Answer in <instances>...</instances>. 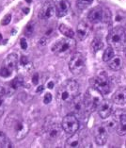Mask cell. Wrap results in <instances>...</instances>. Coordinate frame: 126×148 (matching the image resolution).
Returning a JSON list of instances; mask_svg holds the SVG:
<instances>
[{"label":"cell","instance_id":"1","mask_svg":"<svg viewBox=\"0 0 126 148\" xmlns=\"http://www.w3.org/2000/svg\"><path fill=\"white\" fill-rule=\"evenodd\" d=\"M4 125L13 139L21 140L29 132V124L17 112L10 113L5 119Z\"/></svg>","mask_w":126,"mask_h":148},{"label":"cell","instance_id":"2","mask_svg":"<svg viewBox=\"0 0 126 148\" xmlns=\"http://www.w3.org/2000/svg\"><path fill=\"white\" fill-rule=\"evenodd\" d=\"M79 95V84L74 79H68L57 92V101L61 106H68Z\"/></svg>","mask_w":126,"mask_h":148},{"label":"cell","instance_id":"3","mask_svg":"<svg viewBox=\"0 0 126 148\" xmlns=\"http://www.w3.org/2000/svg\"><path fill=\"white\" fill-rule=\"evenodd\" d=\"M107 44L114 49L122 50L126 46V30L121 26L112 28L106 37Z\"/></svg>","mask_w":126,"mask_h":148},{"label":"cell","instance_id":"4","mask_svg":"<svg viewBox=\"0 0 126 148\" xmlns=\"http://www.w3.org/2000/svg\"><path fill=\"white\" fill-rule=\"evenodd\" d=\"M76 47V42L74 38H63L57 41L52 46V52L59 57H67Z\"/></svg>","mask_w":126,"mask_h":148},{"label":"cell","instance_id":"5","mask_svg":"<svg viewBox=\"0 0 126 148\" xmlns=\"http://www.w3.org/2000/svg\"><path fill=\"white\" fill-rule=\"evenodd\" d=\"M103 100L104 98L102 93L97 89L91 86L87 90V92H86L84 95V102L87 112H92V111L96 110Z\"/></svg>","mask_w":126,"mask_h":148},{"label":"cell","instance_id":"6","mask_svg":"<svg viewBox=\"0 0 126 148\" xmlns=\"http://www.w3.org/2000/svg\"><path fill=\"white\" fill-rule=\"evenodd\" d=\"M88 19L92 24L108 23L111 20V12L108 9L98 6L89 10Z\"/></svg>","mask_w":126,"mask_h":148},{"label":"cell","instance_id":"7","mask_svg":"<svg viewBox=\"0 0 126 148\" xmlns=\"http://www.w3.org/2000/svg\"><path fill=\"white\" fill-rule=\"evenodd\" d=\"M91 86L97 89L103 95H108L112 90L111 81L106 73H101L91 79Z\"/></svg>","mask_w":126,"mask_h":148},{"label":"cell","instance_id":"8","mask_svg":"<svg viewBox=\"0 0 126 148\" xmlns=\"http://www.w3.org/2000/svg\"><path fill=\"white\" fill-rule=\"evenodd\" d=\"M87 60L86 57L80 52H76L72 55L69 61V69L74 75H80L86 70Z\"/></svg>","mask_w":126,"mask_h":148},{"label":"cell","instance_id":"9","mask_svg":"<svg viewBox=\"0 0 126 148\" xmlns=\"http://www.w3.org/2000/svg\"><path fill=\"white\" fill-rule=\"evenodd\" d=\"M62 130V126L57 122L48 121L44 125V137L49 142H55V140H57L60 137Z\"/></svg>","mask_w":126,"mask_h":148},{"label":"cell","instance_id":"10","mask_svg":"<svg viewBox=\"0 0 126 148\" xmlns=\"http://www.w3.org/2000/svg\"><path fill=\"white\" fill-rule=\"evenodd\" d=\"M61 126H62L63 131L69 135H73L76 133L79 129V121L76 115L74 113L67 114L65 117L62 119L61 122Z\"/></svg>","mask_w":126,"mask_h":148},{"label":"cell","instance_id":"11","mask_svg":"<svg viewBox=\"0 0 126 148\" xmlns=\"http://www.w3.org/2000/svg\"><path fill=\"white\" fill-rule=\"evenodd\" d=\"M55 15H57L55 3H53L52 1H47L42 5L40 10L38 17L41 20H49Z\"/></svg>","mask_w":126,"mask_h":148},{"label":"cell","instance_id":"12","mask_svg":"<svg viewBox=\"0 0 126 148\" xmlns=\"http://www.w3.org/2000/svg\"><path fill=\"white\" fill-rule=\"evenodd\" d=\"M108 128L106 125H99L94 128V140L98 145H104L107 142Z\"/></svg>","mask_w":126,"mask_h":148},{"label":"cell","instance_id":"13","mask_svg":"<svg viewBox=\"0 0 126 148\" xmlns=\"http://www.w3.org/2000/svg\"><path fill=\"white\" fill-rule=\"evenodd\" d=\"M72 111V113L74 115H83L86 110V106L84 102V97H81L80 95H77L72 102L68 105Z\"/></svg>","mask_w":126,"mask_h":148},{"label":"cell","instance_id":"14","mask_svg":"<svg viewBox=\"0 0 126 148\" xmlns=\"http://www.w3.org/2000/svg\"><path fill=\"white\" fill-rule=\"evenodd\" d=\"M113 110V101L108 99H104L102 103L100 104V106L97 109L99 116L102 119H107L112 115Z\"/></svg>","mask_w":126,"mask_h":148},{"label":"cell","instance_id":"15","mask_svg":"<svg viewBox=\"0 0 126 148\" xmlns=\"http://www.w3.org/2000/svg\"><path fill=\"white\" fill-rule=\"evenodd\" d=\"M56 6V13L57 17H64L66 16L70 12V3L68 0H57L55 2Z\"/></svg>","mask_w":126,"mask_h":148},{"label":"cell","instance_id":"16","mask_svg":"<svg viewBox=\"0 0 126 148\" xmlns=\"http://www.w3.org/2000/svg\"><path fill=\"white\" fill-rule=\"evenodd\" d=\"M89 33H91V27L88 23L82 21L78 25H77V28H76V34L77 37L80 41H84L88 37Z\"/></svg>","mask_w":126,"mask_h":148},{"label":"cell","instance_id":"17","mask_svg":"<svg viewBox=\"0 0 126 148\" xmlns=\"http://www.w3.org/2000/svg\"><path fill=\"white\" fill-rule=\"evenodd\" d=\"M113 103L119 105V106H123L126 104V87H121L118 89L116 92L113 95L112 97Z\"/></svg>","mask_w":126,"mask_h":148},{"label":"cell","instance_id":"18","mask_svg":"<svg viewBox=\"0 0 126 148\" xmlns=\"http://www.w3.org/2000/svg\"><path fill=\"white\" fill-rule=\"evenodd\" d=\"M19 61L20 60L16 53H10L7 56V58L4 60V66H6L7 68H9L10 70H13L17 67Z\"/></svg>","mask_w":126,"mask_h":148},{"label":"cell","instance_id":"19","mask_svg":"<svg viewBox=\"0 0 126 148\" xmlns=\"http://www.w3.org/2000/svg\"><path fill=\"white\" fill-rule=\"evenodd\" d=\"M65 147L68 148H76V147H83L81 137L78 133H74V134L71 135V137L66 140Z\"/></svg>","mask_w":126,"mask_h":148},{"label":"cell","instance_id":"20","mask_svg":"<svg viewBox=\"0 0 126 148\" xmlns=\"http://www.w3.org/2000/svg\"><path fill=\"white\" fill-rule=\"evenodd\" d=\"M123 65V60L121 56H115L112 60L108 61V67L114 72L121 70Z\"/></svg>","mask_w":126,"mask_h":148},{"label":"cell","instance_id":"21","mask_svg":"<svg viewBox=\"0 0 126 148\" xmlns=\"http://www.w3.org/2000/svg\"><path fill=\"white\" fill-rule=\"evenodd\" d=\"M117 133L120 136L126 135V114H121L117 127Z\"/></svg>","mask_w":126,"mask_h":148},{"label":"cell","instance_id":"22","mask_svg":"<svg viewBox=\"0 0 126 148\" xmlns=\"http://www.w3.org/2000/svg\"><path fill=\"white\" fill-rule=\"evenodd\" d=\"M59 32H60L61 34L64 35L67 38H74V35H75V33H74V31L73 28L70 27H68L67 25H65V24L59 25Z\"/></svg>","mask_w":126,"mask_h":148},{"label":"cell","instance_id":"23","mask_svg":"<svg viewBox=\"0 0 126 148\" xmlns=\"http://www.w3.org/2000/svg\"><path fill=\"white\" fill-rule=\"evenodd\" d=\"M91 51L94 54L98 53L104 49V42H102V40L100 38H95L91 42Z\"/></svg>","mask_w":126,"mask_h":148},{"label":"cell","instance_id":"24","mask_svg":"<svg viewBox=\"0 0 126 148\" xmlns=\"http://www.w3.org/2000/svg\"><path fill=\"white\" fill-rule=\"evenodd\" d=\"M115 57V51L112 46H108L107 48L104 49V54H103V60L104 62H108Z\"/></svg>","mask_w":126,"mask_h":148},{"label":"cell","instance_id":"25","mask_svg":"<svg viewBox=\"0 0 126 148\" xmlns=\"http://www.w3.org/2000/svg\"><path fill=\"white\" fill-rule=\"evenodd\" d=\"M25 80L23 77H16L15 78H13L12 82H10V87H12L13 90H18L20 88H22L24 86Z\"/></svg>","mask_w":126,"mask_h":148},{"label":"cell","instance_id":"26","mask_svg":"<svg viewBox=\"0 0 126 148\" xmlns=\"http://www.w3.org/2000/svg\"><path fill=\"white\" fill-rule=\"evenodd\" d=\"M0 147H12V143L5 133L0 131Z\"/></svg>","mask_w":126,"mask_h":148},{"label":"cell","instance_id":"27","mask_svg":"<svg viewBox=\"0 0 126 148\" xmlns=\"http://www.w3.org/2000/svg\"><path fill=\"white\" fill-rule=\"evenodd\" d=\"M35 27H36V23L34 21H30V22L27 25L26 28H25V35H26L27 37H31L34 33Z\"/></svg>","mask_w":126,"mask_h":148},{"label":"cell","instance_id":"28","mask_svg":"<svg viewBox=\"0 0 126 148\" xmlns=\"http://www.w3.org/2000/svg\"><path fill=\"white\" fill-rule=\"evenodd\" d=\"M93 1L94 0H77V7L80 10H85L91 6Z\"/></svg>","mask_w":126,"mask_h":148},{"label":"cell","instance_id":"29","mask_svg":"<svg viewBox=\"0 0 126 148\" xmlns=\"http://www.w3.org/2000/svg\"><path fill=\"white\" fill-rule=\"evenodd\" d=\"M10 75H12V70L9 69V68H7L6 66H4L3 68L0 69V75H1V77H8Z\"/></svg>","mask_w":126,"mask_h":148},{"label":"cell","instance_id":"30","mask_svg":"<svg viewBox=\"0 0 126 148\" xmlns=\"http://www.w3.org/2000/svg\"><path fill=\"white\" fill-rule=\"evenodd\" d=\"M12 14L10 13H8V14H6V15L4 16V18L2 19L1 21V24H2V26H8V25L12 22Z\"/></svg>","mask_w":126,"mask_h":148},{"label":"cell","instance_id":"31","mask_svg":"<svg viewBox=\"0 0 126 148\" xmlns=\"http://www.w3.org/2000/svg\"><path fill=\"white\" fill-rule=\"evenodd\" d=\"M52 99H53V96L50 92H46L44 95V104H50L52 102Z\"/></svg>","mask_w":126,"mask_h":148},{"label":"cell","instance_id":"32","mask_svg":"<svg viewBox=\"0 0 126 148\" xmlns=\"http://www.w3.org/2000/svg\"><path fill=\"white\" fill-rule=\"evenodd\" d=\"M19 62L21 63V65H22V66L26 67V66L28 65V64H29V60H28L27 57H26V56H21Z\"/></svg>","mask_w":126,"mask_h":148},{"label":"cell","instance_id":"33","mask_svg":"<svg viewBox=\"0 0 126 148\" xmlns=\"http://www.w3.org/2000/svg\"><path fill=\"white\" fill-rule=\"evenodd\" d=\"M6 95V91L4 88H0V108L2 107L3 103H4V98Z\"/></svg>","mask_w":126,"mask_h":148},{"label":"cell","instance_id":"34","mask_svg":"<svg viewBox=\"0 0 126 148\" xmlns=\"http://www.w3.org/2000/svg\"><path fill=\"white\" fill-rule=\"evenodd\" d=\"M40 82V75L38 73H35L33 75V77H32V83H33V85H38Z\"/></svg>","mask_w":126,"mask_h":148},{"label":"cell","instance_id":"35","mask_svg":"<svg viewBox=\"0 0 126 148\" xmlns=\"http://www.w3.org/2000/svg\"><path fill=\"white\" fill-rule=\"evenodd\" d=\"M20 45H21V48L23 50L27 49V40L25 38H22L20 40Z\"/></svg>","mask_w":126,"mask_h":148},{"label":"cell","instance_id":"36","mask_svg":"<svg viewBox=\"0 0 126 148\" xmlns=\"http://www.w3.org/2000/svg\"><path fill=\"white\" fill-rule=\"evenodd\" d=\"M47 41H48V38L46 37H42V38H41L39 40V45H41V46H44V45H46V44H47Z\"/></svg>","mask_w":126,"mask_h":148},{"label":"cell","instance_id":"37","mask_svg":"<svg viewBox=\"0 0 126 148\" xmlns=\"http://www.w3.org/2000/svg\"><path fill=\"white\" fill-rule=\"evenodd\" d=\"M54 85H55V83H54L53 81H49V82L47 83V87H48L49 89H53V88H54Z\"/></svg>","mask_w":126,"mask_h":148},{"label":"cell","instance_id":"38","mask_svg":"<svg viewBox=\"0 0 126 148\" xmlns=\"http://www.w3.org/2000/svg\"><path fill=\"white\" fill-rule=\"evenodd\" d=\"M44 85H40L39 87H38V89H37V92H42L44 91Z\"/></svg>","mask_w":126,"mask_h":148},{"label":"cell","instance_id":"39","mask_svg":"<svg viewBox=\"0 0 126 148\" xmlns=\"http://www.w3.org/2000/svg\"><path fill=\"white\" fill-rule=\"evenodd\" d=\"M3 113H4V110H3L1 108H0V119L2 118V116H3Z\"/></svg>","mask_w":126,"mask_h":148},{"label":"cell","instance_id":"40","mask_svg":"<svg viewBox=\"0 0 126 148\" xmlns=\"http://www.w3.org/2000/svg\"><path fill=\"white\" fill-rule=\"evenodd\" d=\"M1 40H2V35L0 34V41H1Z\"/></svg>","mask_w":126,"mask_h":148}]
</instances>
